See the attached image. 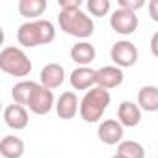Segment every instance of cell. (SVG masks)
<instances>
[{"label":"cell","mask_w":158,"mask_h":158,"mask_svg":"<svg viewBox=\"0 0 158 158\" xmlns=\"http://www.w3.org/2000/svg\"><path fill=\"white\" fill-rule=\"evenodd\" d=\"M56 37V28L50 21L37 19V21H28L19 26L17 30V41L24 48H34L39 45H48Z\"/></svg>","instance_id":"6da1fadb"},{"label":"cell","mask_w":158,"mask_h":158,"mask_svg":"<svg viewBox=\"0 0 158 158\" xmlns=\"http://www.w3.org/2000/svg\"><path fill=\"white\" fill-rule=\"evenodd\" d=\"M58 24L60 30L65 32L67 35L86 39L91 37L95 32V24L89 15H86L82 10H73V11H60L58 15Z\"/></svg>","instance_id":"7a4b0ae2"},{"label":"cell","mask_w":158,"mask_h":158,"mask_svg":"<svg viewBox=\"0 0 158 158\" xmlns=\"http://www.w3.org/2000/svg\"><path fill=\"white\" fill-rule=\"evenodd\" d=\"M110 102H112L110 91L104 89V88L95 86L80 101V115H82V119L86 123H97L99 119H102V114L110 106Z\"/></svg>","instance_id":"3957f363"},{"label":"cell","mask_w":158,"mask_h":158,"mask_svg":"<svg viewBox=\"0 0 158 158\" xmlns=\"http://www.w3.org/2000/svg\"><path fill=\"white\" fill-rule=\"evenodd\" d=\"M0 69L15 78H24L32 73V61L19 47H6L0 52Z\"/></svg>","instance_id":"277c9868"},{"label":"cell","mask_w":158,"mask_h":158,"mask_svg":"<svg viewBox=\"0 0 158 158\" xmlns=\"http://www.w3.org/2000/svg\"><path fill=\"white\" fill-rule=\"evenodd\" d=\"M138 56H139V54H138L136 45H134L132 41H127V39L114 43V45H112V50H110L112 61H114L117 67H121V69H127V67L136 65Z\"/></svg>","instance_id":"5b68a950"},{"label":"cell","mask_w":158,"mask_h":158,"mask_svg":"<svg viewBox=\"0 0 158 158\" xmlns=\"http://www.w3.org/2000/svg\"><path fill=\"white\" fill-rule=\"evenodd\" d=\"M54 106H56V102H54L52 89L45 88L43 84H37V88L34 89V93H32V97L28 101L30 112L35 114V115H47V114H50V110Z\"/></svg>","instance_id":"8992f818"},{"label":"cell","mask_w":158,"mask_h":158,"mask_svg":"<svg viewBox=\"0 0 158 158\" xmlns=\"http://www.w3.org/2000/svg\"><path fill=\"white\" fill-rule=\"evenodd\" d=\"M110 26L115 34H121V35H130L136 32L138 28V15L134 11H128V10H123V8H117L112 15H110Z\"/></svg>","instance_id":"52a82bcc"},{"label":"cell","mask_w":158,"mask_h":158,"mask_svg":"<svg viewBox=\"0 0 158 158\" xmlns=\"http://www.w3.org/2000/svg\"><path fill=\"white\" fill-rule=\"evenodd\" d=\"M123 134L125 127L117 119H104L97 130V136L104 145H119L123 141Z\"/></svg>","instance_id":"ba28073f"},{"label":"cell","mask_w":158,"mask_h":158,"mask_svg":"<svg viewBox=\"0 0 158 158\" xmlns=\"http://www.w3.org/2000/svg\"><path fill=\"white\" fill-rule=\"evenodd\" d=\"M123 80H125V73L117 65H106V67L97 69V86L99 88L112 89V88L121 86Z\"/></svg>","instance_id":"9c48e42d"},{"label":"cell","mask_w":158,"mask_h":158,"mask_svg":"<svg viewBox=\"0 0 158 158\" xmlns=\"http://www.w3.org/2000/svg\"><path fill=\"white\" fill-rule=\"evenodd\" d=\"M69 82L74 89H93V86H97V71H93L91 67H76L71 76H69Z\"/></svg>","instance_id":"30bf717a"},{"label":"cell","mask_w":158,"mask_h":158,"mask_svg":"<svg viewBox=\"0 0 158 158\" xmlns=\"http://www.w3.org/2000/svg\"><path fill=\"white\" fill-rule=\"evenodd\" d=\"M56 114L60 119H73L76 114H80V101L73 91H63L56 101Z\"/></svg>","instance_id":"8fae6325"},{"label":"cell","mask_w":158,"mask_h":158,"mask_svg":"<svg viewBox=\"0 0 158 158\" xmlns=\"http://www.w3.org/2000/svg\"><path fill=\"white\" fill-rule=\"evenodd\" d=\"M28 121H30V117H28V112H26L24 106L15 104V102L6 106V110H4V123L10 128H13V130H24L28 127Z\"/></svg>","instance_id":"7c38bea8"},{"label":"cell","mask_w":158,"mask_h":158,"mask_svg":"<svg viewBox=\"0 0 158 158\" xmlns=\"http://www.w3.org/2000/svg\"><path fill=\"white\" fill-rule=\"evenodd\" d=\"M39 80H41V84L45 88L56 89L65 80V71H63V67L60 63H47L39 73Z\"/></svg>","instance_id":"4fadbf2b"},{"label":"cell","mask_w":158,"mask_h":158,"mask_svg":"<svg viewBox=\"0 0 158 158\" xmlns=\"http://www.w3.org/2000/svg\"><path fill=\"white\" fill-rule=\"evenodd\" d=\"M117 121L123 127H138L141 121V108L132 101H123L117 108Z\"/></svg>","instance_id":"5bb4252c"},{"label":"cell","mask_w":158,"mask_h":158,"mask_svg":"<svg viewBox=\"0 0 158 158\" xmlns=\"http://www.w3.org/2000/svg\"><path fill=\"white\" fill-rule=\"evenodd\" d=\"M95 56H97V50L88 41H80V43L73 45V48H71V60L80 67H88L95 60Z\"/></svg>","instance_id":"9a60e30c"},{"label":"cell","mask_w":158,"mask_h":158,"mask_svg":"<svg viewBox=\"0 0 158 158\" xmlns=\"http://www.w3.org/2000/svg\"><path fill=\"white\" fill-rule=\"evenodd\" d=\"M2 158H21L24 154V141L19 136H4L0 141Z\"/></svg>","instance_id":"2e32d148"},{"label":"cell","mask_w":158,"mask_h":158,"mask_svg":"<svg viewBox=\"0 0 158 158\" xmlns=\"http://www.w3.org/2000/svg\"><path fill=\"white\" fill-rule=\"evenodd\" d=\"M138 106L145 112H158V88L143 86L138 91Z\"/></svg>","instance_id":"e0dca14e"},{"label":"cell","mask_w":158,"mask_h":158,"mask_svg":"<svg viewBox=\"0 0 158 158\" xmlns=\"http://www.w3.org/2000/svg\"><path fill=\"white\" fill-rule=\"evenodd\" d=\"M35 88H37V82H34V80H21V82H17L11 88L13 102L21 104V106H28V101H30V97H32Z\"/></svg>","instance_id":"ac0fdd59"},{"label":"cell","mask_w":158,"mask_h":158,"mask_svg":"<svg viewBox=\"0 0 158 158\" xmlns=\"http://www.w3.org/2000/svg\"><path fill=\"white\" fill-rule=\"evenodd\" d=\"M19 13L26 19L37 21L39 15L45 13L47 10V0H19Z\"/></svg>","instance_id":"d6986e66"},{"label":"cell","mask_w":158,"mask_h":158,"mask_svg":"<svg viewBox=\"0 0 158 158\" xmlns=\"http://www.w3.org/2000/svg\"><path fill=\"white\" fill-rule=\"evenodd\" d=\"M123 158H145V149L141 143L134 141V139H123L117 145V152Z\"/></svg>","instance_id":"ffe728a7"},{"label":"cell","mask_w":158,"mask_h":158,"mask_svg":"<svg viewBox=\"0 0 158 158\" xmlns=\"http://www.w3.org/2000/svg\"><path fill=\"white\" fill-rule=\"evenodd\" d=\"M86 6L93 17H104L110 11V0H88Z\"/></svg>","instance_id":"44dd1931"},{"label":"cell","mask_w":158,"mask_h":158,"mask_svg":"<svg viewBox=\"0 0 158 158\" xmlns=\"http://www.w3.org/2000/svg\"><path fill=\"white\" fill-rule=\"evenodd\" d=\"M145 6V0H119V8L128 10V11H138Z\"/></svg>","instance_id":"7402d4cb"},{"label":"cell","mask_w":158,"mask_h":158,"mask_svg":"<svg viewBox=\"0 0 158 158\" xmlns=\"http://www.w3.org/2000/svg\"><path fill=\"white\" fill-rule=\"evenodd\" d=\"M60 11H73L82 8V0H58Z\"/></svg>","instance_id":"603a6c76"},{"label":"cell","mask_w":158,"mask_h":158,"mask_svg":"<svg viewBox=\"0 0 158 158\" xmlns=\"http://www.w3.org/2000/svg\"><path fill=\"white\" fill-rule=\"evenodd\" d=\"M149 17L158 23V0H151L149 2Z\"/></svg>","instance_id":"cb8c5ba5"},{"label":"cell","mask_w":158,"mask_h":158,"mask_svg":"<svg viewBox=\"0 0 158 158\" xmlns=\"http://www.w3.org/2000/svg\"><path fill=\"white\" fill-rule=\"evenodd\" d=\"M151 52L154 58H158V32L151 37Z\"/></svg>","instance_id":"d4e9b609"},{"label":"cell","mask_w":158,"mask_h":158,"mask_svg":"<svg viewBox=\"0 0 158 158\" xmlns=\"http://www.w3.org/2000/svg\"><path fill=\"white\" fill-rule=\"evenodd\" d=\"M112 158H123V156H119V154H114V156H112Z\"/></svg>","instance_id":"484cf974"}]
</instances>
